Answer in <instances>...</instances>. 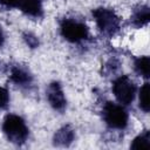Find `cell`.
Listing matches in <instances>:
<instances>
[{
	"instance_id": "cell-14",
	"label": "cell",
	"mask_w": 150,
	"mask_h": 150,
	"mask_svg": "<svg viewBox=\"0 0 150 150\" xmlns=\"http://www.w3.org/2000/svg\"><path fill=\"white\" fill-rule=\"evenodd\" d=\"M9 96H8V91L5 88L0 87V108H5L8 103Z\"/></svg>"
},
{
	"instance_id": "cell-7",
	"label": "cell",
	"mask_w": 150,
	"mask_h": 150,
	"mask_svg": "<svg viewBox=\"0 0 150 150\" xmlns=\"http://www.w3.org/2000/svg\"><path fill=\"white\" fill-rule=\"evenodd\" d=\"M11 80L18 86H28L33 77L29 70L22 66H14L11 69Z\"/></svg>"
},
{
	"instance_id": "cell-9",
	"label": "cell",
	"mask_w": 150,
	"mask_h": 150,
	"mask_svg": "<svg viewBox=\"0 0 150 150\" xmlns=\"http://www.w3.org/2000/svg\"><path fill=\"white\" fill-rule=\"evenodd\" d=\"M149 19H150V11H149V7L144 5L135 8L130 18L131 23L136 27H142L146 25L149 22Z\"/></svg>"
},
{
	"instance_id": "cell-5",
	"label": "cell",
	"mask_w": 150,
	"mask_h": 150,
	"mask_svg": "<svg viewBox=\"0 0 150 150\" xmlns=\"http://www.w3.org/2000/svg\"><path fill=\"white\" fill-rule=\"evenodd\" d=\"M112 91L120 103L129 104L134 101L136 86L128 76H120L112 84Z\"/></svg>"
},
{
	"instance_id": "cell-4",
	"label": "cell",
	"mask_w": 150,
	"mask_h": 150,
	"mask_svg": "<svg viewBox=\"0 0 150 150\" xmlns=\"http://www.w3.org/2000/svg\"><path fill=\"white\" fill-rule=\"evenodd\" d=\"M61 34L70 42H80L88 36V27L81 21L64 19L61 22Z\"/></svg>"
},
{
	"instance_id": "cell-1",
	"label": "cell",
	"mask_w": 150,
	"mask_h": 150,
	"mask_svg": "<svg viewBox=\"0 0 150 150\" xmlns=\"http://www.w3.org/2000/svg\"><path fill=\"white\" fill-rule=\"evenodd\" d=\"M2 130L7 138L15 144H22L28 137V128L25 121L18 115H7L4 120Z\"/></svg>"
},
{
	"instance_id": "cell-13",
	"label": "cell",
	"mask_w": 150,
	"mask_h": 150,
	"mask_svg": "<svg viewBox=\"0 0 150 150\" xmlns=\"http://www.w3.org/2000/svg\"><path fill=\"white\" fill-rule=\"evenodd\" d=\"M149 107V83H144L139 90V108L144 112H148Z\"/></svg>"
},
{
	"instance_id": "cell-17",
	"label": "cell",
	"mask_w": 150,
	"mask_h": 150,
	"mask_svg": "<svg viewBox=\"0 0 150 150\" xmlns=\"http://www.w3.org/2000/svg\"><path fill=\"white\" fill-rule=\"evenodd\" d=\"M4 41H5V35H4V32H2V28L0 27V47L4 45Z\"/></svg>"
},
{
	"instance_id": "cell-12",
	"label": "cell",
	"mask_w": 150,
	"mask_h": 150,
	"mask_svg": "<svg viewBox=\"0 0 150 150\" xmlns=\"http://www.w3.org/2000/svg\"><path fill=\"white\" fill-rule=\"evenodd\" d=\"M131 149H144L150 146V135L149 131H144L143 134L138 135L132 144L130 145Z\"/></svg>"
},
{
	"instance_id": "cell-2",
	"label": "cell",
	"mask_w": 150,
	"mask_h": 150,
	"mask_svg": "<svg viewBox=\"0 0 150 150\" xmlns=\"http://www.w3.org/2000/svg\"><path fill=\"white\" fill-rule=\"evenodd\" d=\"M93 16L95 18L98 29L105 35H114L120 28V18L117 14L109 8H96L93 11Z\"/></svg>"
},
{
	"instance_id": "cell-16",
	"label": "cell",
	"mask_w": 150,
	"mask_h": 150,
	"mask_svg": "<svg viewBox=\"0 0 150 150\" xmlns=\"http://www.w3.org/2000/svg\"><path fill=\"white\" fill-rule=\"evenodd\" d=\"M18 0H0V5L6 7H16Z\"/></svg>"
},
{
	"instance_id": "cell-10",
	"label": "cell",
	"mask_w": 150,
	"mask_h": 150,
	"mask_svg": "<svg viewBox=\"0 0 150 150\" xmlns=\"http://www.w3.org/2000/svg\"><path fill=\"white\" fill-rule=\"evenodd\" d=\"M73 139H74V130L69 125H66L56 131L54 136V144L60 146H67L73 142Z\"/></svg>"
},
{
	"instance_id": "cell-11",
	"label": "cell",
	"mask_w": 150,
	"mask_h": 150,
	"mask_svg": "<svg viewBox=\"0 0 150 150\" xmlns=\"http://www.w3.org/2000/svg\"><path fill=\"white\" fill-rule=\"evenodd\" d=\"M135 70L139 76L148 79L150 76V60L148 56L138 57L135 61Z\"/></svg>"
},
{
	"instance_id": "cell-3",
	"label": "cell",
	"mask_w": 150,
	"mask_h": 150,
	"mask_svg": "<svg viewBox=\"0 0 150 150\" xmlns=\"http://www.w3.org/2000/svg\"><path fill=\"white\" fill-rule=\"evenodd\" d=\"M103 118L105 123L114 129H123L128 124V114L121 105L108 102L103 108Z\"/></svg>"
},
{
	"instance_id": "cell-6",
	"label": "cell",
	"mask_w": 150,
	"mask_h": 150,
	"mask_svg": "<svg viewBox=\"0 0 150 150\" xmlns=\"http://www.w3.org/2000/svg\"><path fill=\"white\" fill-rule=\"evenodd\" d=\"M47 100L55 110H63L66 107V97L59 82H53L47 88Z\"/></svg>"
},
{
	"instance_id": "cell-15",
	"label": "cell",
	"mask_w": 150,
	"mask_h": 150,
	"mask_svg": "<svg viewBox=\"0 0 150 150\" xmlns=\"http://www.w3.org/2000/svg\"><path fill=\"white\" fill-rule=\"evenodd\" d=\"M25 39H26L27 43H28V45H29L32 48H34V47H36V46L39 45V41H38V39H36L34 35L29 34V33L26 35V38H25Z\"/></svg>"
},
{
	"instance_id": "cell-8",
	"label": "cell",
	"mask_w": 150,
	"mask_h": 150,
	"mask_svg": "<svg viewBox=\"0 0 150 150\" xmlns=\"http://www.w3.org/2000/svg\"><path fill=\"white\" fill-rule=\"evenodd\" d=\"M16 7L30 16H40L42 14L41 0H18Z\"/></svg>"
}]
</instances>
